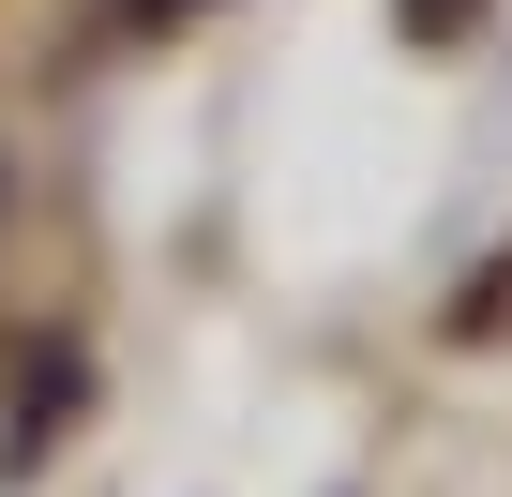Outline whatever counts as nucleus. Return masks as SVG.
Listing matches in <instances>:
<instances>
[{
    "label": "nucleus",
    "instance_id": "obj_1",
    "mask_svg": "<svg viewBox=\"0 0 512 497\" xmlns=\"http://www.w3.org/2000/svg\"><path fill=\"white\" fill-rule=\"evenodd\" d=\"M16 377H31V392H16V437H0V467H46V437H61V407H76L91 377H76V347H31Z\"/></svg>",
    "mask_w": 512,
    "mask_h": 497
},
{
    "label": "nucleus",
    "instance_id": "obj_3",
    "mask_svg": "<svg viewBox=\"0 0 512 497\" xmlns=\"http://www.w3.org/2000/svg\"><path fill=\"white\" fill-rule=\"evenodd\" d=\"M121 16H136V31H166V16H181V0H121Z\"/></svg>",
    "mask_w": 512,
    "mask_h": 497
},
{
    "label": "nucleus",
    "instance_id": "obj_2",
    "mask_svg": "<svg viewBox=\"0 0 512 497\" xmlns=\"http://www.w3.org/2000/svg\"><path fill=\"white\" fill-rule=\"evenodd\" d=\"M407 31H422V46H452V31H482V0H407Z\"/></svg>",
    "mask_w": 512,
    "mask_h": 497
}]
</instances>
